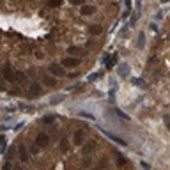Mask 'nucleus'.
<instances>
[{
	"mask_svg": "<svg viewBox=\"0 0 170 170\" xmlns=\"http://www.w3.org/2000/svg\"><path fill=\"white\" fill-rule=\"evenodd\" d=\"M117 57H119L117 53H110V55H105L103 57V64L106 66V69H112L114 66H117V62H119Z\"/></svg>",
	"mask_w": 170,
	"mask_h": 170,
	"instance_id": "obj_1",
	"label": "nucleus"
},
{
	"mask_svg": "<svg viewBox=\"0 0 170 170\" xmlns=\"http://www.w3.org/2000/svg\"><path fill=\"white\" fill-rule=\"evenodd\" d=\"M48 69H50V73H51L53 76H66V71H64V66H62V64H55V62H53V64H50Z\"/></svg>",
	"mask_w": 170,
	"mask_h": 170,
	"instance_id": "obj_2",
	"label": "nucleus"
},
{
	"mask_svg": "<svg viewBox=\"0 0 170 170\" xmlns=\"http://www.w3.org/2000/svg\"><path fill=\"white\" fill-rule=\"evenodd\" d=\"M62 66H64V67H76V66H80V59L75 57V55L66 57V59L62 60Z\"/></svg>",
	"mask_w": 170,
	"mask_h": 170,
	"instance_id": "obj_3",
	"label": "nucleus"
},
{
	"mask_svg": "<svg viewBox=\"0 0 170 170\" xmlns=\"http://www.w3.org/2000/svg\"><path fill=\"white\" fill-rule=\"evenodd\" d=\"M35 144H37L41 149H44V147H48V144H50V137H48L46 133H39V135L35 137Z\"/></svg>",
	"mask_w": 170,
	"mask_h": 170,
	"instance_id": "obj_4",
	"label": "nucleus"
},
{
	"mask_svg": "<svg viewBox=\"0 0 170 170\" xmlns=\"http://www.w3.org/2000/svg\"><path fill=\"white\" fill-rule=\"evenodd\" d=\"M2 76H4L7 82H14V71H12V67H11L9 64L4 66V69H2Z\"/></svg>",
	"mask_w": 170,
	"mask_h": 170,
	"instance_id": "obj_5",
	"label": "nucleus"
},
{
	"mask_svg": "<svg viewBox=\"0 0 170 170\" xmlns=\"http://www.w3.org/2000/svg\"><path fill=\"white\" fill-rule=\"evenodd\" d=\"M41 94H43V87L37 82H34V83L28 85V96H41Z\"/></svg>",
	"mask_w": 170,
	"mask_h": 170,
	"instance_id": "obj_6",
	"label": "nucleus"
},
{
	"mask_svg": "<svg viewBox=\"0 0 170 170\" xmlns=\"http://www.w3.org/2000/svg\"><path fill=\"white\" fill-rule=\"evenodd\" d=\"M99 129H101V131H103V133H105V135H106V137L110 138V140L117 142L119 145H128V142H126L124 138H121V137H117V135H114V133H110V131H106V129H103V128H99Z\"/></svg>",
	"mask_w": 170,
	"mask_h": 170,
	"instance_id": "obj_7",
	"label": "nucleus"
},
{
	"mask_svg": "<svg viewBox=\"0 0 170 170\" xmlns=\"http://www.w3.org/2000/svg\"><path fill=\"white\" fill-rule=\"evenodd\" d=\"M83 140H85V131H83V129H76L75 135H73V142H75V145H82Z\"/></svg>",
	"mask_w": 170,
	"mask_h": 170,
	"instance_id": "obj_8",
	"label": "nucleus"
},
{
	"mask_svg": "<svg viewBox=\"0 0 170 170\" xmlns=\"http://www.w3.org/2000/svg\"><path fill=\"white\" fill-rule=\"evenodd\" d=\"M129 71H131V67H129L126 62H124V64H119V67H117V73H119V76H121V78H128Z\"/></svg>",
	"mask_w": 170,
	"mask_h": 170,
	"instance_id": "obj_9",
	"label": "nucleus"
},
{
	"mask_svg": "<svg viewBox=\"0 0 170 170\" xmlns=\"http://www.w3.org/2000/svg\"><path fill=\"white\" fill-rule=\"evenodd\" d=\"M67 53H69V55H75V57H82V55H85L87 51H85L83 48H80V46H69V48H67Z\"/></svg>",
	"mask_w": 170,
	"mask_h": 170,
	"instance_id": "obj_10",
	"label": "nucleus"
},
{
	"mask_svg": "<svg viewBox=\"0 0 170 170\" xmlns=\"http://www.w3.org/2000/svg\"><path fill=\"white\" fill-rule=\"evenodd\" d=\"M96 12V7L94 5H82L80 7V14H83V16H90V14H94Z\"/></svg>",
	"mask_w": 170,
	"mask_h": 170,
	"instance_id": "obj_11",
	"label": "nucleus"
},
{
	"mask_svg": "<svg viewBox=\"0 0 170 170\" xmlns=\"http://www.w3.org/2000/svg\"><path fill=\"white\" fill-rule=\"evenodd\" d=\"M18 153H20V160H21L23 163H27L28 158H30L28 153H27V147H25V145H20V147H18Z\"/></svg>",
	"mask_w": 170,
	"mask_h": 170,
	"instance_id": "obj_12",
	"label": "nucleus"
},
{
	"mask_svg": "<svg viewBox=\"0 0 170 170\" xmlns=\"http://www.w3.org/2000/svg\"><path fill=\"white\" fill-rule=\"evenodd\" d=\"M96 151V142H87L85 145H83V154L87 156V154H90V153H94Z\"/></svg>",
	"mask_w": 170,
	"mask_h": 170,
	"instance_id": "obj_13",
	"label": "nucleus"
},
{
	"mask_svg": "<svg viewBox=\"0 0 170 170\" xmlns=\"http://www.w3.org/2000/svg\"><path fill=\"white\" fill-rule=\"evenodd\" d=\"M89 32H90L92 35H99V34L103 32V27H101V25H90Z\"/></svg>",
	"mask_w": 170,
	"mask_h": 170,
	"instance_id": "obj_14",
	"label": "nucleus"
},
{
	"mask_svg": "<svg viewBox=\"0 0 170 170\" xmlns=\"http://www.w3.org/2000/svg\"><path fill=\"white\" fill-rule=\"evenodd\" d=\"M60 151H62V153H67V151H69V140H67V137H64V138L60 140Z\"/></svg>",
	"mask_w": 170,
	"mask_h": 170,
	"instance_id": "obj_15",
	"label": "nucleus"
},
{
	"mask_svg": "<svg viewBox=\"0 0 170 170\" xmlns=\"http://www.w3.org/2000/svg\"><path fill=\"white\" fill-rule=\"evenodd\" d=\"M137 46H138V48H144V46H145V34H144V32H140V34H138Z\"/></svg>",
	"mask_w": 170,
	"mask_h": 170,
	"instance_id": "obj_16",
	"label": "nucleus"
},
{
	"mask_svg": "<svg viewBox=\"0 0 170 170\" xmlns=\"http://www.w3.org/2000/svg\"><path fill=\"white\" fill-rule=\"evenodd\" d=\"M103 75H105L103 71H98V73H92V75H89V76H87V82H96V80H98V78H101Z\"/></svg>",
	"mask_w": 170,
	"mask_h": 170,
	"instance_id": "obj_17",
	"label": "nucleus"
},
{
	"mask_svg": "<svg viewBox=\"0 0 170 170\" xmlns=\"http://www.w3.org/2000/svg\"><path fill=\"white\" fill-rule=\"evenodd\" d=\"M43 82L50 87H55L57 85V78H51V76H43Z\"/></svg>",
	"mask_w": 170,
	"mask_h": 170,
	"instance_id": "obj_18",
	"label": "nucleus"
},
{
	"mask_svg": "<svg viewBox=\"0 0 170 170\" xmlns=\"http://www.w3.org/2000/svg\"><path fill=\"white\" fill-rule=\"evenodd\" d=\"M14 80H18V82H25V80H27V75H25L23 71H16V73H14Z\"/></svg>",
	"mask_w": 170,
	"mask_h": 170,
	"instance_id": "obj_19",
	"label": "nucleus"
},
{
	"mask_svg": "<svg viewBox=\"0 0 170 170\" xmlns=\"http://www.w3.org/2000/svg\"><path fill=\"white\" fill-rule=\"evenodd\" d=\"M5 145H7L5 135H0V154H4V153H5Z\"/></svg>",
	"mask_w": 170,
	"mask_h": 170,
	"instance_id": "obj_20",
	"label": "nucleus"
},
{
	"mask_svg": "<svg viewBox=\"0 0 170 170\" xmlns=\"http://www.w3.org/2000/svg\"><path fill=\"white\" fill-rule=\"evenodd\" d=\"M131 82H133V85H137V87H142V89H145V87H147V83H145L144 80H140V78H133Z\"/></svg>",
	"mask_w": 170,
	"mask_h": 170,
	"instance_id": "obj_21",
	"label": "nucleus"
},
{
	"mask_svg": "<svg viewBox=\"0 0 170 170\" xmlns=\"http://www.w3.org/2000/svg\"><path fill=\"white\" fill-rule=\"evenodd\" d=\"M64 99V94H59V96H53L51 99H50V105H59L60 101Z\"/></svg>",
	"mask_w": 170,
	"mask_h": 170,
	"instance_id": "obj_22",
	"label": "nucleus"
},
{
	"mask_svg": "<svg viewBox=\"0 0 170 170\" xmlns=\"http://www.w3.org/2000/svg\"><path fill=\"white\" fill-rule=\"evenodd\" d=\"M5 153H7V160H12V158L16 156V153H18V149H16V147H9V149H7Z\"/></svg>",
	"mask_w": 170,
	"mask_h": 170,
	"instance_id": "obj_23",
	"label": "nucleus"
},
{
	"mask_svg": "<svg viewBox=\"0 0 170 170\" xmlns=\"http://www.w3.org/2000/svg\"><path fill=\"white\" fill-rule=\"evenodd\" d=\"M114 112H115V114H117L121 119H124V121H129V115H128V114H124L122 110H119V108H114Z\"/></svg>",
	"mask_w": 170,
	"mask_h": 170,
	"instance_id": "obj_24",
	"label": "nucleus"
},
{
	"mask_svg": "<svg viewBox=\"0 0 170 170\" xmlns=\"http://www.w3.org/2000/svg\"><path fill=\"white\" fill-rule=\"evenodd\" d=\"M55 122V115H44L43 117V124H53Z\"/></svg>",
	"mask_w": 170,
	"mask_h": 170,
	"instance_id": "obj_25",
	"label": "nucleus"
},
{
	"mask_svg": "<svg viewBox=\"0 0 170 170\" xmlns=\"http://www.w3.org/2000/svg\"><path fill=\"white\" fill-rule=\"evenodd\" d=\"M48 5L55 9V7H59V5H62V0H48Z\"/></svg>",
	"mask_w": 170,
	"mask_h": 170,
	"instance_id": "obj_26",
	"label": "nucleus"
},
{
	"mask_svg": "<svg viewBox=\"0 0 170 170\" xmlns=\"http://www.w3.org/2000/svg\"><path fill=\"white\" fill-rule=\"evenodd\" d=\"M137 20H138V14H137V12H135V14H131V18H129V21H128V23H129V27H133V25L137 23Z\"/></svg>",
	"mask_w": 170,
	"mask_h": 170,
	"instance_id": "obj_27",
	"label": "nucleus"
},
{
	"mask_svg": "<svg viewBox=\"0 0 170 170\" xmlns=\"http://www.w3.org/2000/svg\"><path fill=\"white\" fill-rule=\"evenodd\" d=\"M78 115H80V117H87V119H90V121H94V115H92V114H89V112H80Z\"/></svg>",
	"mask_w": 170,
	"mask_h": 170,
	"instance_id": "obj_28",
	"label": "nucleus"
},
{
	"mask_svg": "<svg viewBox=\"0 0 170 170\" xmlns=\"http://www.w3.org/2000/svg\"><path fill=\"white\" fill-rule=\"evenodd\" d=\"M126 163H128V161H126V158H122V156L119 154V158H117V165H119V167H124Z\"/></svg>",
	"mask_w": 170,
	"mask_h": 170,
	"instance_id": "obj_29",
	"label": "nucleus"
},
{
	"mask_svg": "<svg viewBox=\"0 0 170 170\" xmlns=\"http://www.w3.org/2000/svg\"><path fill=\"white\" fill-rule=\"evenodd\" d=\"M39 149H41V147H39L37 144H34V145L30 147V153H32V154H37V153H39Z\"/></svg>",
	"mask_w": 170,
	"mask_h": 170,
	"instance_id": "obj_30",
	"label": "nucleus"
},
{
	"mask_svg": "<svg viewBox=\"0 0 170 170\" xmlns=\"http://www.w3.org/2000/svg\"><path fill=\"white\" fill-rule=\"evenodd\" d=\"M23 126H25V122H23V121H21V122H18V124H16V126H14V128H12V129H14V131H20V129H21V128H23Z\"/></svg>",
	"mask_w": 170,
	"mask_h": 170,
	"instance_id": "obj_31",
	"label": "nucleus"
},
{
	"mask_svg": "<svg viewBox=\"0 0 170 170\" xmlns=\"http://www.w3.org/2000/svg\"><path fill=\"white\" fill-rule=\"evenodd\" d=\"M129 14H131V9H124V12H122L121 16H122V18H128Z\"/></svg>",
	"mask_w": 170,
	"mask_h": 170,
	"instance_id": "obj_32",
	"label": "nucleus"
},
{
	"mask_svg": "<svg viewBox=\"0 0 170 170\" xmlns=\"http://www.w3.org/2000/svg\"><path fill=\"white\" fill-rule=\"evenodd\" d=\"M73 5H83V0H71Z\"/></svg>",
	"mask_w": 170,
	"mask_h": 170,
	"instance_id": "obj_33",
	"label": "nucleus"
},
{
	"mask_svg": "<svg viewBox=\"0 0 170 170\" xmlns=\"http://www.w3.org/2000/svg\"><path fill=\"white\" fill-rule=\"evenodd\" d=\"M149 28H151L153 32H156V30H158V25H156V23H151V25H149Z\"/></svg>",
	"mask_w": 170,
	"mask_h": 170,
	"instance_id": "obj_34",
	"label": "nucleus"
},
{
	"mask_svg": "<svg viewBox=\"0 0 170 170\" xmlns=\"http://www.w3.org/2000/svg\"><path fill=\"white\" fill-rule=\"evenodd\" d=\"M161 18H163V11H158L156 12V20H161Z\"/></svg>",
	"mask_w": 170,
	"mask_h": 170,
	"instance_id": "obj_35",
	"label": "nucleus"
},
{
	"mask_svg": "<svg viewBox=\"0 0 170 170\" xmlns=\"http://www.w3.org/2000/svg\"><path fill=\"white\" fill-rule=\"evenodd\" d=\"M131 4H133L131 0H126V2H124V5H126V9H131Z\"/></svg>",
	"mask_w": 170,
	"mask_h": 170,
	"instance_id": "obj_36",
	"label": "nucleus"
},
{
	"mask_svg": "<svg viewBox=\"0 0 170 170\" xmlns=\"http://www.w3.org/2000/svg\"><path fill=\"white\" fill-rule=\"evenodd\" d=\"M140 165H142V167H144V169H151V165H149V163H145V161H142V163H140Z\"/></svg>",
	"mask_w": 170,
	"mask_h": 170,
	"instance_id": "obj_37",
	"label": "nucleus"
},
{
	"mask_svg": "<svg viewBox=\"0 0 170 170\" xmlns=\"http://www.w3.org/2000/svg\"><path fill=\"white\" fill-rule=\"evenodd\" d=\"M11 169V163H9V161H7V163H4V170H9Z\"/></svg>",
	"mask_w": 170,
	"mask_h": 170,
	"instance_id": "obj_38",
	"label": "nucleus"
},
{
	"mask_svg": "<svg viewBox=\"0 0 170 170\" xmlns=\"http://www.w3.org/2000/svg\"><path fill=\"white\" fill-rule=\"evenodd\" d=\"M5 129H9V128H7L5 124H0V131H5Z\"/></svg>",
	"mask_w": 170,
	"mask_h": 170,
	"instance_id": "obj_39",
	"label": "nucleus"
},
{
	"mask_svg": "<svg viewBox=\"0 0 170 170\" xmlns=\"http://www.w3.org/2000/svg\"><path fill=\"white\" fill-rule=\"evenodd\" d=\"M4 90H5V87H4V85H0V92H4Z\"/></svg>",
	"mask_w": 170,
	"mask_h": 170,
	"instance_id": "obj_40",
	"label": "nucleus"
},
{
	"mask_svg": "<svg viewBox=\"0 0 170 170\" xmlns=\"http://www.w3.org/2000/svg\"><path fill=\"white\" fill-rule=\"evenodd\" d=\"M160 2H161V4H167V2H170V0H160Z\"/></svg>",
	"mask_w": 170,
	"mask_h": 170,
	"instance_id": "obj_41",
	"label": "nucleus"
},
{
	"mask_svg": "<svg viewBox=\"0 0 170 170\" xmlns=\"http://www.w3.org/2000/svg\"><path fill=\"white\" fill-rule=\"evenodd\" d=\"M169 129H170V122H169Z\"/></svg>",
	"mask_w": 170,
	"mask_h": 170,
	"instance_id": "obj_42",
	"label": "nucleus"
},
{
	"mask_svg": "<svg viewBox=\"0 0 170 170\" xmlns=\"http://www.w3.org/2000/svg\"><path fill=\"white\" fill-rule=\"evenodd\" d=\"M0 75H2V71H0Z\"/></svg>",
	"mask_w": 170,
	"mask_h": 170,
	"instance_id": "obj_43",
	"label": "nucleus"
}]
</instances>
